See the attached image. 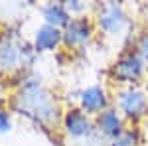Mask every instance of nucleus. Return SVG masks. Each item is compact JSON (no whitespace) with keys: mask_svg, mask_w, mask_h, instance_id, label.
Segmentation results:
<instances>
[{"mask_svg":"<svg viewBox=\"0 0 148 146\" xmlns=\"http://www.w3.org/2000/svg\"><path fill=\"white\" fill-rule=\"evenodd\" d=\"M99 24H101V28L105 32H119L121 28H123V24H125V14L123 10L116 6V4H107L105 8L101 10L99 14Z\"/></svg>","mask_w":148,"mask_h":146,"instance_id":"1","label":"nucleus"},{"mask_svg":"<svg viewBox=\"0 0 148 146\" xmlns=\"http://www.w3.org/2000/svg\"><path fill=\"white\" fill-rule=\"evenodd\" d=\"M142 73V61L136 56H126L114 65V77L121 81H132Z\"/></svg>","mask_w":148,"mask_h":146,"instance_id":"2","label":"nucleus"},{"mask_svg":"<svg viewBox=\"0 0 148 146\" xmlns=\"http://www.w3.org/2000/svg\"><path fill=\"white\" fill-rule=\"evenodd\" d=\"M121 107L128 117H138L146 109V97L140 91H126L121 97Z\"/></svg>","mask_w":148,"mask_h":146,"instance_id":"3","label":"nucleus"},{"mask_svg":"<svg viewBox=\"0 0 148 146\" xmlns=\"http://www.w3.org/2000/svg\"><path fill=\"white\" fill-rule=\"evenodd\" d=\"M65 128L71 136H85L91 130V123L81 111H69L65 117Z\"/></svg>","mask_w":148,"mask_h":146,"instance_id":"4","label":"nucleus"},{"mask_svg":"<svg viewBox=\"0 0 148 146\" xmlns=\"http://www.w3.org/2000/svg\"><path fill=\"white\" fill-rule=\"evenodd\" d=\"M89 34H91L89 22H87L85 18H81V20H73V22H69L63 40H65V44H67V45H75V44L85 42V40L89 38Z\"/></svg>","mask_w":148,"mask_h":146,"instance_id":"5","label":"nucleus"},{"mask_svg":"<svg viewBox=\"0 0 148 146\" xmlns=\"http://www.w3.org/2000/svg\"><path fill=\"white\" fill-rule=\"evenodd\" d=\"M81 103L85 107L87 112H97L107 107V97H105V91L101 87H91L81 95Z\"/></svg>","mask_w":148,"mask_h":146,"instance_id":"6","label":"nucleus"},{"mask_svg":"<svg viewBox=\"0 0 148 146\" xmlns=\"http://www.w3.org/2000/svg\"><path fill=\"white\" fill-rule=\"evenodd\" d=\"M59 40H61V34L57 32V28L53 26H44V28H40L38 30V34H36V47L38 49H53L57 44H59Z\"/></svg>","mask_w":148,"mask_h":146,"instance_id":"7","label":"nucleus"},{"mask_svg":"<svg viewBox=\"0 0 148 146\" xmlns=\"http://www.w3.org/2000/svg\"><path fill=\"white\" fill-rule=\"evenodd\" d=\"M97 124H99V128H101L105 134L109 136H119L121 134V119L116 117V112L114 111H105L99 114V121H97Z\"/></svg>","mask_w":148,"mask_h":146,"instance_id":"8","label":"nucleus"},{"mask_svg":"<svg viewBox=\"0 0 148 146\" xmlns=\"http://www.w3.org/2000/svg\"><path fill=\"white\" fill-rule=\"evenodd\" d=\"M44 14H46V20L49 22V26H63V24L69 22V14L63 6L59 4H49L44 8Z\"/></svg>","mask_w":148,"mask_h":146,"instance_id":"9","label":"nucleus"},{"mask_svg":"<svg viewBox=\"0 0 148 146\" xmlns=\"http://www.w3.org/2000/svg\"><path fill=\"white\" fill-rule=\"evenodd\" d=\"M10 128V121H8V117H6V112L0 111V132H6Z\"/></svg>","mask_w":148,"mask_h":146,"instance_id":"10","label":"nucleus"},{"mask_svg":"<svg viewBox=\"0 0 148 146\" xmlns=\"http://www.w3.org/2000/svg\"><path fill=\"white\" fill-rule=\"evenodd\" d=\"M140 49H142V56L148 57V36H144V40H142V44H140Z\"/></svg>","mask_w":148,"mask_h":146,"instance_id":"11","label":"nucleus"}]
</instances>
